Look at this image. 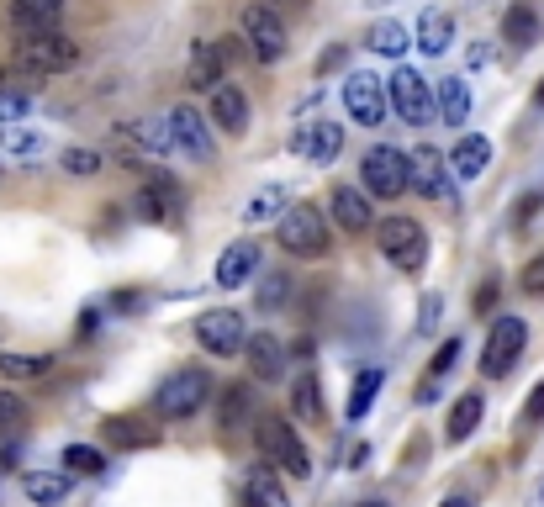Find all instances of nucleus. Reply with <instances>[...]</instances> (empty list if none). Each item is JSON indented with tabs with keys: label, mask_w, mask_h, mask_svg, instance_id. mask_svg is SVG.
Returning <instances> with one entry per match:
<instances>
[{
	"label": "nucleus",
	"mask_w": 544,
	"mask_h": 507,
	"mask_svg": "<svg viewBox=\"0 0 544 507\" xmlns=\"http://www.w3.org/2000/svg\"><path fill=\"white\" fill-rule=\"evenodd\" d=\"M381 381H386L381 370H360V381H354V391H349V423H360L365 412H370V402H375V391H381Z\"/></svg>",
	"instance_id": "37"
},
{
	"label": "nucleus",
	"mask_w": 544,
	"mask_h": 507,
	"mask_svg": "<svg viewBox=\"0 0 544 507\" xmlns=\"http://www.w3.org/2000/svg\"><path fill=\"white\" fill-rule=\"evenodd\" d=\"M22 492H27V502H37V507H59V502L74 492V476H69V471H27V476H22Z\"/></svg>",
	"instance_id": "24"
},
{
	"label": "nucleus",
	"mask_w": 544,
	"mask_h": 507,
	"mask_svg": "<svg viewBox=\"0 0 544 507\" xmlns=\"http://www.w3.org/2000/svg\"><path fill=\"white\" fill-rule=\"evenodd\" d=\"M291 206V196H286V185H259V191L249 196V206H243V222H280V212Z\"/></svg>",
	"instance_id": "28"
},
{
	"label": "nucleus",
	"mask_w": 544,
	"mask_h": 507,
	"mask_svg": "<svg viewBox=\"0 0 544 507\" xmlns=\"http://www.w3.org/2000/svg\"><path fill=\"white\" fill-rule=\"evenodd\" d=\"M106 439L111 444H154V428H133V418H111Z\"/></svg>",
	"instance_id": "41"
},
{
	"label": "nucleus",
	"mask_w": 544,
	"mask_h": 507,
	"mask_svg": "<svg viewBox=\"0 0 544 507\" xmlns=\"http://www.w3.org/2000/svg\"><path fill=\"white\" fill-rule=\"evenodd\" d=\"M339 148H344L339 122H307V127H296V138H291V154L307 159V164H333Z\"/></svg>",
	"instance_id": "16"
},
{
	"label": "nucleus",
	"mask_w": 544,
	"mask_h": 507,
	"mask_svg": "<svg viewBox=\"0 0 544 507\" xmlns=\"http://www.w3.org/2000/svg\"><path fill=\"white\" fill-rule=\"evenodd\" d=\"M238 32H243V43H249V53H254L259 64L286 59V22H280V11H275V6H265V0L243 6Z\"/></svg>",
	"instance_id": "4"
},
{
	"label": "nucleus",
	"mask_w": 544,
	"mask_h": 507,
	"mask_svg": "<svg viewBox=\"0 0 544 507\" xmlns=\"http://www.w3.org/2000/svg\"><path fill=\"white\" fill-rule=\"evenodd\" d=\"M375 243H381V254L407 275L423 270V259H428V233L412 217H386L381 228H375Z\"/></svg>",
	"instance_id": "6"
},
{
	"label": "nucleus",
	"mask_w": 544,
	"mask_h": 507,
	"mask_svg": "<svg viewBox=\"0 0 544 507\" xmlns=\"http://www.w3.org/2000/svg\"><path fill=\"white\" fill-rule=\"evenodd\" d=\"M439 111L449 127H465V117H471V85L465 80H439Z\"/></svg>",
	"instance_id": "34"
},
{
	"label": "nucleus",
	"mask_w": 544,
	"mask_h": 507,
	"mask_svg": "<svg viewBox=\"0 0 544 507\" xmlns=\"http://www.w3.org/2000/svg\"><path fill=\"white\" fill-rule=\"evenodd\" d=\"M59 164L69 169V175H101V154H96V148H64Z\"/></svg>",
	"instance_id": "40"
},
{
	"label": "nucleus",
	"mask_w": 544,
	"mask_h": 507,
	"mask_svg": "<svg viewBox=\"0 0 544 507\" xmlns=\"http://www.w3.org/2000/svg\"><path fill=\"white\" fill-rule=\"evenodd\" d=\"M523 423H544V381H539V391L529 402H523Z\"/></svg>",
	"instance_id": "45"
},
{
	"label": "nucleus",
	"mask_w": 544,
	"mask_h": 507,
	"mask_svg": "<svg viewBox=\"0 0 544 507\" xmlns=\"http://www.w3.org/2000/svg\"><path fill=\"white\" fill-rule=\"evenodd\" d=\"M138 212L154 217V222H170L180 217V185L159 169H143V191H138Z\"/></svg>",
	"instance_id": "17"
},
{
	"label": "nucleus",
	"mask_w": 544,
	"mask_h": 507,
	"mask_svg": "<svg viewBox=\"0 0 544 507\" xmlns=\"http://www.w3.org/2000/svg\"><path fill=\"white\" fill-rule=\"evenodd\" d=\"M360 175H365V191L381 196V201H397L402 191H412V159L391 143L370 148V154L360 159Z\"/></svg>",
	"instance_id": "3"
},
{
	"label": "nucleus",
	"mask_w": 544,
	"mask_h": 507,
	"mask_svg": "<svg viewBox=\"0 0 544 507\" xmlns=\"http://www.w3.org/2000/svg\"><path fill=\"white\" fill-rule=\"evenodd\" d=\"M127 138H133L138 148H148V154H175L170 122H159V117H138V122H127Z\"/></svg>",
	"instance_id": "31"
},
{
	"label": "nucleus",
	"mask_w": 544,
	"mask_h": 507,
	"mask_svg": "<svg viewBox=\"0 0 544 507\" xmlns=\"http://www.w3.org/2000/svg\"><path fill=\"white\" fill-rule=\"evenodd\" d=\"M434 323H439V296H428V302H423V312H418V328L428 333Z\"/></svg>",
	"instance_id": "47"
},
{
	"label": "nucleus",
	"mask_w": 544,
	"mask_h": 507,
	"mask_svg": "<svg viewBox=\"0 0 544 507\" xmlns=\"http://www.w3.org/2000/svg\"><path fill=\"white\" fill-rule=\"evenodd\" d=\"M455 360H460V338H444L439 354H434V365H428V375H423V386H418V402H434L439 397V381L455 370Z\"/></svg>",
	"instance_id": "32"
},
{
	"label": "nucleus",
	"mask_w": 544,
	"mask_h": 507,
	"mask_svg": "<svg viewBox=\"0 0 544 507\" xmlns=\"http://www.w3.org/2000/svg\"><path fill=\"white\" fill-rule=\"evenodd\" d=\"M249 507H291L286 486H280V476L270 471V465H259V471L249 476Z\"/></svg>",
	"instance_id": "35"
},
{
	"label": "nucleus",
	"mask_w": 544,
	"mask_h": 507,
	"mask_svg": "<svg viewBox=\"0 0 544 507\" xmlns=\"http://www.w3.org/2000/svg\"><path fill=\"white\" fill-rule=\"evenodd\" d=\"M539 11H534V0H513L508 16H502V37H508V48H534L539 43Z\"/></svg>",
	"instance_id": "25"
},
{
	"label": "nucleus",
	"mask_w": 544,
	"mask_h": 507,
	"mask_svg": "<svg viewBox=\"0 0 544 507\" xmlns=\"http://www.w3.org/2000/svg\"><path fill=\"white\" fill-rule=\"evenodd\" d=\"M206 397H212V381H206V370H196V365H185V370H175L170 381L159 386V412L164 418H196V412L206 407Z\"/></svg>",
	"instance_id": "9"
},
{
	"label": "nucleus",
	"mask_w": 544,
	"mask_h": 507,
	"mask_svg": "<svg viewBox=\"0 0 544 507\" xmlns=\"http://www.w3.org/2000/svg\"><path fill=\"white\" fill-rule=\"evenodd\" d=\"M254 418H259V412H254V391L243 381L217 397V428H222V434H243V428H254Z\"/></svg>",
	"instance_id": "20"
},
{
	"label": "nucleus",
	"mask_w": 544,
	"mask_h": 507,
	"mask_svg": "<svg viewBox=\"0 0 544 507\" xmlns=\"http://www.w3.org/2000/svg\"><path fill=\"white\" fill-rule=\"evenodd\" d=\"M386 85L381 80H375V74H349V80H344V111H349V122L354 127H375V122H381L386 117Z\"/></svg>",
	"instance_id": "12"
},
{
	"label": "nucleus",
	"mask_w": 544,
	"mask_h": 507,
	"mask_svg": "<svg viewBox=\"0 0 544 507\" xmlns=\"http://www.w3.org/2000/svg\"><path fill=\"white\" fill-rule=\"evenodd\" d=\"M539 106H544V85H539Z\"/></svg>",
	"instance_id": "49"
},
{
	"label": "nucleus",
	"mask_w": 544,
	"mask_h": 507,
	"mask_svg": "<svg viewBox=\"0 0 544 507\" xmlns=\"http://www.w3.org/2000/svg\"><path fill=\"white\" fill-rule=\"evenodd\" d=\"M254 439H259V455H265V465H275V471H286L296 481L312 476L307 444H302V434H296L286 418H280V412H259V418H254Z\"/></svg>",
	"instance_id": "1"
},
{
	"label": "nucleus",
	"mask_w": 544,
	"mask_h": 507,
	"mask_svg": "<svg viewBox=\"0 0 544 507\" xmlns=\"http://www.w3.org/2000/svg\"><path fill=\"white\" fill-rule=\"evenodd\" d=\"M53 360L48 354H0V375L6 381H48Z\"/></svg>",
	"instance_id": "33"
},
{
	"label": "nucleus",
	"mask_w": 544,
	"mask_h": 507,
	"mask_svg": "<svg viewBox=\"0 0 544 507\" xmlns=\"http://www.w3.org/2000/svg\"><path fill=\"white\" fill-rule=\"evenodd\" d=\"M254 270H259V249H254V243H233V249L217 254V286H222V291L249 286Z\"/></svg>",
	"instance_id": "19"
},
{
	"label": "nucleus",
	"mask_w": 544,
	"mask_h": 507,
	"mask_svg": "<svg viewBox=\"0 0 544 507\" xmlns=\"http://www.w3.org/2000/svg\"><path fill=\"white\" fill-rule=\"evenodd\" d=\"M328 212H333V222H339L344 233H365L370 228V201H365V191H354V185H333Z\"/></svg>",
	"instance_id": "22"
},
{
	"label": "nucleus",
	"mask_w": 544,
	"mask_h": 507,
	"mask_svg": "<svg viewBox=\"0 0 544 507\" xmlns=\"http://www.w3.org/2000/svg\"><path fill=\"white\" fill-rule=\"evenodd\" d=\"M497 307V280H481V291H476V312H492Z\"/></svg>",
	"instance_id": "46"
},
{
	"label": "nucleus",
	"mask_w": 544,
	"mask_h": 507,
	"mask_svg": "<svg viewBox=\"0 0 544 507\" xmlns=\"http://www.w3.org/2000/svg\"><path fill=\"white\" fill-rule=\"evenodd\" d=\"M286 291H291V280H286V275H270V280H265V296H259V302H265V312H280V307H286Z\"/></svg>",
	"instance_id": "44"
},
{
	"label": "nucleus",
	"mask_w": 544,
	"mask_h": 507,
	"mask_svg": "<svg viewBox=\"0 0 544 507\" xmlns=\"http://www.w3.org/2000/svg\"><path fill=\"white\" fill-rule=\"evenodd\" d=\"M523 344H529V323H523V317H497L492 333H486V349H481V375L486 381L508 375L523 360Z\"/></svg>",
	"instance_id": "7"
},
{
	"label": "nucleus",
	"mask_w": 544,
	"mask_h": 507,
	"mask_svg": "<svg viewBox=\"0 0 544 507\" xmlns=\"http://www.w3.org/2000/svg\"><path fill=\"white\" fill-rule=\"evenodd\" d=\"M27 423V402L16 391H0V434H16Z\"/></svg>",
	"instance_id": "42"
},
{
	"label": "nucleus",
	"mask_w": 544,
	"mask_h": 507,
	"mask_svg": "<svg viewBox=\"0 0 544 507\" xmlns=\"http://www.w3.org/2000/svg\"><path fill=\"white\" fill-rule=\"evenodd\" d=\"M59 16H64V0H11L6 22L16 32V43H27V37L59 32Z\"/></svg>",
	"instance_id": "13"
},
{
	"label": "nucleus",
	"mask_w": 544,
	"mask_h": 507,
	"mask_svg": "<svg viewBox=\"0 0 544 507\" xmlns=\"http://www.w3.org/2000/svg\"><path fill=\"white\" fill-rule=\"evenodd\" d=\"M486 164H492V143H486L481 133H471V138L455 143V154H449V175L455 180H481Z\"/></svg>",
	"instance_id": "23"
},
{
	"label": "nucleus",
	"mask_w": 544,
	"mask_h": 507,
	"mask_svg": "<svg viewBox=\"0 0 544 507\" xmlns=\"http://www.w3.org/2000/svg\"><path fill=\"white\" fill-rule=\"evenodd\" d=\"M360 507H381V502H360Z\"/></svg>",
	"instance_id": "50"
},
{
	"label": "nucleus",
	"mask_w": 544,
	"mask_h": 507,
	"mask_svg": "<svg viewBox=\"0 0 544 507\" xmlns=\"http://www.w3.org/2000/svg\"><path fill=\"white\" fill-rule=\"evenodd\" d=\"M64 465H69V476H101L106 471V455H101V449H90V444H69L64 449Z\"/></svg>",
	"instance_id": "38"
},
{
	"label": "nucleus",
	"mask_w": 544,
	"mask_h": 507,
	"mask_svg": "<svg viewBox=\"0 0 544 507\" xmlns=\"http://www.w3.org/2000/svg\"><path fill=\"white\" fill-rule=\"evenodd\" d=\"M212 127H222V133H233V138L249 127V96H243L238 85H228V80L212 90Z\"/></svg>",
	"instance_id": "21"
},
{
	"label": "nucleus",
	"mask_w": 544,
	"mask_h": 507,
	"mask_svg": "<svg viewBox=\"0 0 544 507\" xmlns=\"http://www.w3.org/2000/svg\"><path fill=\"white\" fill-rule=\"evenodd\" d=\"M80 64V43L69 32H48V37H27L16 43V69L22 74H64Z\"/></svg>",
	"instance_id": "5"
},
{
	"label": "nucleus",
	"mask_w": 544,
	"mask_h": 507,
	"mask_svg": "<svg viewBox=\"0 0 544 507\" xmlns=\"http://www.w3.org/2000/svg\"><path fill=\"white\" fill-rule=\"evenodd\" d=\"M291 412L302 423H323L328 412H323V386H317V375L312 370H302V381L291 386Z\"/></svg>",
	"instance_id": "30"
},
{
	"label": "nucleus",
	"mask_w": 544,
	"mask_h": 507,
	"mask_svg": "<svg viewBox=\"0 0 544 507\" xmlns=\"http://www.w3.org/2000/svg\"><path fill=\"white\" fill-rule=\"evenodd\" d=\"M518 291L523 296H544V254H534L529 265L518 270Z\"/></svg>",
	"instance_id": "43"
},
{
	"label": "nucleus",
	"mask_w": 544,
	"mask_h": 507,
	"mask_svg": "<svg viewBox=\"0 0 544 507\" xmlns=\"http://www.w3.org/2000/svg\"><path fill=\"white\" fill-rule=\"evenodd\" d=\"M386 96H391V106H397V117L412 122V127H423V122L439 111V106H434V90H428V80H423L418 69H397V74H391V80H386Z\"/></svg>",
	"instance_id": "11"
},
{
	"label": "nucleus",
	"mask_w": 544,
	"mask_h": 507,
	"mask_svg": "<svg viewBox=\"0 0 544 507\" xmlns=\"http://www.w3.org/2000/svg\"><path fill=\"white\" fill-rule=\"evenodd\" d=\"M365 43H370L375 53H386V59H402V53H407V27H402V22H375Z\"/></svg>",
	"instance_id": "36"
},
{
	"label": "nucleus",
	"mask_w": 544,
	"mask_h": 507,
	"mask_svg": "<svg viewBox=\"0 0 544 507\" xmlns=\"http://www.w3.org/2000/svg\"><path fill=\"white\" fill-rule=\"evenodd\" d=\"M164 122H170L175 154L196 159V164H206V159L217 154V138H212V117H201L196 106H185V101H180V106H175V111H170V117H164Z\"/></svg>",
	"instance_id": "10"
},
{
	"label": "nucleus",
	"mask_w": 544,
	"mask_h": 507,
	"mask_svg": "<svg viewBox=\"0 0 544 507\" xmlns=\"http://www.w3.org/2000/svg\"><path fill=\"white\" fill-rule=\"evenodd\" d=\"M0 154H11V159H37V154H48V138L37 133V127L11 122V127H0Z\"/></svg>",
	"instance_id": "29"
},
{
	"label": "nucleus",
	"mask_w": 544,
	"mask_h": 507,
	"mask_svg": "<svg viewBox=\"0 0 544 507\" xmlns=\"http://www.w3.org/2000/svg\"><path fill=\"white\" fill-rule=\"evenodd\" d=\"M228 59H233V48L222 43H191V64H185V85H196V90H206V96H212V90L222 85V74H228Z\"/></svg>",
	"instance_id": "15"
},
{
	"label": "nucleus",
	"mask_w": 544,
	"mask_h": 507,
	"mask_svg": "<svg viewBox=\"0 0 544 507\" xmlns=\"http://www.w3.org/2000/svg\"><path fill=\"white\" fill-rule=\"evenodd\" d=\"M27 111H32V96H27V90H11V85H0V127L22 122Z\"/></svg>",
	"instance_id": "39"
},
{
	"label": "nucleus",
	"mask_w": 544,
	"mask_h": 507,
	"mask_svg": "<svg viewBox=\"0 0 544 507\" xmlns=\"http://www.w3.org/2000/svg\"><path fill=\"white\" fill-rule=\"evenodd\" d=\"M449 43H455V16L449 11H423L418 16V48L428 53V59H439Z\"/></svg>",
	"instance_id": "26"
},
{
	"label": "nucleus",
	"mask_w": 544,
	"mask_h": 507,
	"mask_svg": "<svg viewBox=\"0 0 544 507\" xmlns=\"http://www.w3.org/2000/svg\"><path fill=\"white\" fill-rule=\"evenodd\" d=\"M412 191L428 196V201H455V191H449V159L439 154V148H412Z\"/></svg>",
	"instance_id": "14"
},
{
	"label": "nucleus",
	"mask_w": 544,
	"mask_h": 507,
	"mask_svg": "<svg viewBox=\"0 0 544 507\" xmlns=\"http://www.w3.org/2000/svg\"><path fill=\"white\" fill-rule=\"evenodd\" d=\"M243 360H249V370H254L259 386H275L280 375H286V349H280L275 333H249V344H243Z\"/></svg>",
	"instance_id": "18"
},
{
	"label": "nucleus",
	"mask_w": 544,
	"mask_h": 507,
	"mask_svg": "<svg viewBox=\"0 0 544 507\" xmlns=\"http://www.w3.org/2000/svg\"><path fill=\"white\" fill-rule=\"evenodd\" d=\"M481 412H486L481 391H465V397H460L455 407H449V428H444L449 444H465V439H471L476 428H481Z\"/></svg>",
	"instance_id": "27"
},
{
	"label": "nucleus",
	"mask_w": 544,
	"mask_h": 507,
	"mask_svg": "<svg viewBox=\"0 0 544 507\" xmlns=\"http://www.w3.org/2000/svg\"><path fill=\"white\" fill-rule=\"evenodd\" d=\"M275 238H280V249L286 254H302V259H323L328 254V217L317 212L312 201H291L286 212H280L275 222Z\"/></svg>",
	"instance_id": "2"
},
{
	"label": "nucleus",
	"mask_w": 544,
	"mask_h": 507,
	"mask_svg": "<svg viewBox=\"0 0 544 507\" xmlns=\"http://www.w3.org/2000/svg\"><path fill=\"white\" fill-rule=\"evenodd\" d=\"M444 507H471V502H465V497H449V502H444Z\"/></svg>",
	"instance_id": "48"
},
{
	"label": "nucleus",
	"mask_w": 544,
	"mask_h": 507,
	"mask_svg": "<svg viewBox=\"0 0 544 507\" xmlns=\"http://www.w3.org/2000/svg\"><path fill=\"white\" fill-rule=\"evenodd\" d=\"M196 338L206 354H217V360H233V354H243V344H249V323H243V312L233 307H212L196 317Z\"/></svg>",
	"instance_id": "8"
}]
</instances>
